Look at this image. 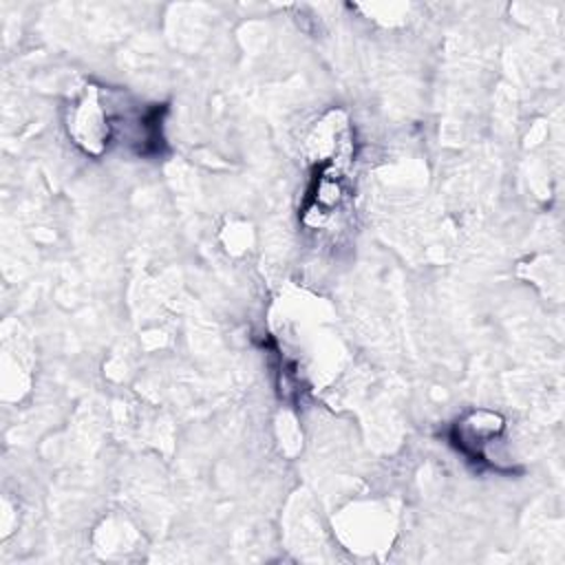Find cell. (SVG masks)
<instances>
[{"instance_id":"cell-1","label":"cell","mask_w":565,"mask_h":565,"mask_svg":"<svg viewBox=\"0 0 565 565\" xmlns=\"http://www.w3.org/2000/svg\"><path fill=\"white\" fill-rule=\"evenodd\" d=\"M113 124L108 113L99 104L95 90H88L75 106L68 119V132L73 135L75 143H79L86 152L97 154L110 139Z\"/></svg>"},{"instance_id":"cell-2","label":"cell","mask_w":565,"mask_h":565,"mask_svg":"<svg viewBox=\"0 0 565 565\" xmlns=\"http://www.w3.org/2000/svg\"><path fill=\"white\" fill-rule=\"evenodd\" d=\"M501 430L503 422L499 415L488 411H472L461 422H457L452 439L457 441V448L470 459L486 461V446L492 439H499Z\"/></svg>"}]
</instances>
